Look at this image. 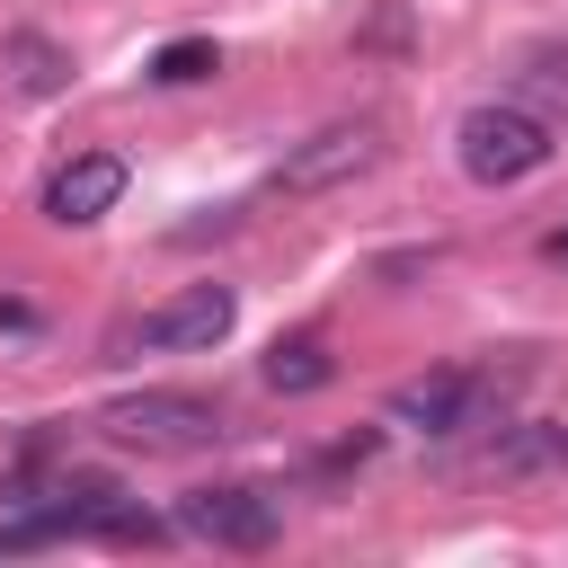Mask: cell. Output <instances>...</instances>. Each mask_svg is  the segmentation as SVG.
<instances>
[{
  "label": "cell",
  "instance_id": "1",
  "mask_svg": "<svg viewBox=\"0 0 568 568\" xmlns=\"http://www.w3.org/2000/svg\"><path fill=\"white\" fill-rule=\"evenodd\" d=\"M453 151H462V169L479 178V186H515V178H532V169H550V115H532L524 98H479L462 124H453Z\"/></svg>",
  "mask_w": 568,
  "mask_h": 568
},
{
  "label": "cell",
  "instance_id": "2",
  "mask_svg": "<svg viewBox=\"0 0 568 568\" xmlns=\"http://www.w3.org/2000/svg\"><path fill=\"white\" fill-rule=\"evenodd\" d=\"M98 426L115 444H142V453H195V444L222 435V408L204 390H124V399L98 408Z\"/></svg>",
  "mask_w": 568,
  "mask_h": 568
},
{
  "label": "cell",
  "instance_id": "3",
  "mask_svg": "<svg viewBox=\"0 0 568 568\" xmlns=\"http://www.w3.org/2000/svg\"><path fill=\"white\" fill-rule=\"evenodd\" d=\"M364 169H382V115H337V124H320L311 142H293L275 160V186L284 195H328V186H355Z\"/></svg>",
  "mask_w": 568,
  "mask_h": 568
},
{
  "label": "cell",
  "instance_id": "4",
  "mask_svg": "<svg viewBox=\"0 0 568 568\" xmlns=\"http://www.w3.org/2000/svg\"><path fill=\"white\" fill-rule=\"evenodd\" d=\"M178 532H195L213 550H266L284 532V506L266 488H248V479H222V488H186L178 497Z\"/></svg>",
  "mask_w": 568,
  "mask_h": 568
},
{
  "label": "cell",
  "instance_id": "5",
  "mask_svg": "<svg viewBox=\"0 0 568 568\" xmlns=\"http://www.w3.org/2000/svg\"><path fill=\"white\" fill-rule=\"evenodd\" d=\"M382 417L408 426V435H462V426L488 417V373H417L382 399Z\"/></svg>",
  "mask_w": 568,
  "mask_h": 568
},
{
  "label": "cell",
  "instance_id": "6",
  "mask_svg": "<svg viewBox=\"0 0 568 568\" xmlns=\"http://www.w3.org/2000/svg\"><path fill=\"white\" fill-rule=\"evenodd\" d=\"M231 320H240V293H231V284H186V293H169L160 311H142V346H151V355L222 346Z\"/></svg>",
  "mask_w": 568,
  "mask_h": 568
},
{
  "label": "cell",
  "instance_id": "7",
  "mask_svg": "<svg viewBox=\"0 0 568 568\" xmlns=\"http://www.w3.org/2000/svg\"><path fill=\"white\" fill-rule=\"evenodd\" d=\"M115 195H124V160H115V151H80V160H62V169L44 178V222L80 231V222L115 213Z\"/></svg>",
  "mask_w": 568,
  "mask_h": 568
},
{
  "label": "cell",
  "instance_id": "8",
  "mask_svg": "<svg viewBox=\"0 0 568 568\" xmlns=\"http://www.w3.org/2000/svg\"><path fill=\"white\" fill-rule=\"evenodd\" d=\"M0 71H9L18 98H53V89H71V53H62L53 36H36V27L0 36Z\"/></svg>",
  "mask_w": 568,
  "mask_h": 568
},
{
  "label": "cell",
  "instance_id": "9",
  "mask_svg": "<svg viewBox=\"0 0 568 568\" xmlns=\"http://www.w3.org/2000/svg\"><path fill=\"white\" fill-rule=\"evenodd\" d=\"M559 462H568V417H532L488 444V470H559Z\"/></svg>",
  "mask_w": 568,
  "mask_h": 568
},
{
  "label": "cell",
  "instance_id": "10",
  "mask_svg": "<svg viewBox=\"0 0 568 568\" xmlns=\"http://www.w3.org/2000/svg\"><path fill=\"white\" fill-rule=\"evenodd\" d=\"M257 373H266V390H284V399H302V390H320V382L337 373V355H328L320 337H275Z\"/></svg>",
  "mask_w": 568,
  "mask_h": 568
},
{
  "label": "cell",
  "instance_id": "11",
  "mask_svg": "<svg viewBox=\"0 0 568 568\" xmlns=\"http://www.w3.org/2000/svg\"><path fill=\"white\" fill-rule=\"evenodd\" d=\"M213 71H222V44H213V36H178V44L151 53V80H160V89H195V80H213Z\"/></svg>",
  "mask_w": 568,
  "mask_h": 568
},
{
  "label": "cell",
  "instance_id": "12",
  "mask_svg": "<svg viewBox=\"0 0 568 568\" xmlns=\"http://www.w3.org/2000/svg\"><path fill=\"white\" fill-rule=\"evenodd\" d=\"M524 89H541V98H568V62H559V53H541V62L524 71Z\"/></svg>",
  "mask_w": 568,
  "mask_h": 568
},
{
  "label": "cell",
  "instance_id": "13",
  "mask_svg": "<svg viewBox=\"0 0 568 568\" xmlns=\"http://www.w3.org/2000/svg\"><path fill=\"white\" fill-rule=\"evenodd\" d=\"M550 257H559V266H568V231H550Z\"/></svg>",
  "mask_w": 568,
  "mask_h": 568
}]
</instances>
